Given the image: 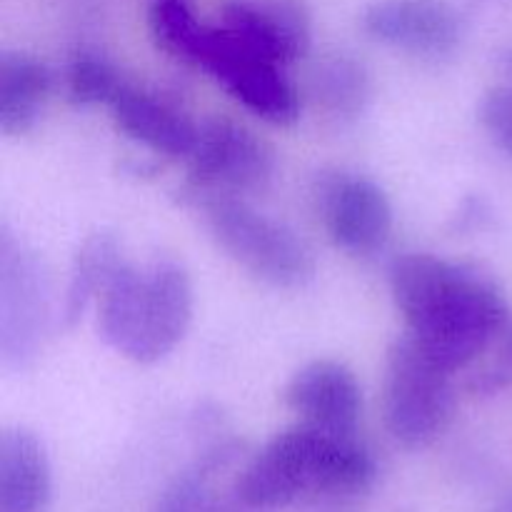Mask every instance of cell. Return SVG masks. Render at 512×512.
<instances>
[{
	"mask_svg": "<svg viewBox=\"0 0 512 512\" xmlns=\"http://www.w3.org/2000/svg\"><path fill=\"white\" fill-rule=\"evenodd\" d=\"M390 288L413 343L448 373L473 363L508 318L493 280L435 255L395 260Z\"/></svg>",
	"mask_w": 512,
	"mask_h": 512,
	"instance_id": "6da1fadb",
	"label": "cell"
},
{
	"mask_svg": "<svg viewBox=\"0 0 512 512\" xmlns=\"http://www.w3.org/2000/svg\"><path fill=\"white\" fill-rule=\"evenodd\" d=\"M150 28L158 43L178 58L213 75L235 100L268 123H293L298 118V90L278 60L228 25L210 28L198 23L183 0H158L150 13Z\"/></svg>",
	"mask_w": 512,
	"mask_h": 512,
	"instance_id": "7a4b0ae2",
	"label": "cell"
},
{
	"mask_svg": "<svg viewBox=\"0 0 512 512\" xmlns=\"http://www.w3.org/2000/svg\"><path fill=\"white\" fill-rule=\"evenodd\" d=\"M375 478V463L355 435L298 425L275 435L245 468L238 498L250 508H283L300 495H355Z\"/></svg>",
	"mask_w": 512,
	"mask_h": 512,
	"instance_id": "3957f363",
	"label": "cell"
},
{
	"mask_svg": "<svg viewBox=\"0 0 512 512\" xmlns=\"http://www.w3.org/2000/svg\"><path fill=\"white\" fill-rule=\"evenodd\" d=\"M103 338L135 363H158L188 333L193 285L178 263H123L98 295Z\"/></svg>",
	"mask_w": 512,
	"mask_h": 512,
	"instance_id": "277c9868",
	"label": "cell"
},
{
	"mask_svg": "<svg viewBox=\"0 0 512 512\" xmlns=\"http://www.w3.org/2000/svg\"><path fill=\"white\" fill-rule=\"evenodd\" d=\"M205 223L220 248L250 275L275 288H298L315 273V260L295 230L228 193L203 200Z\"/></svg>",
	"mask_w": 512,
	"mask_h": 512,
	"instance_id": "5b68a950",
	"label": "cell"
},
{
	"mask_svg": "<svg viewBox=\"0 0 512 512\" xmlns=\"http://www.w3.org/2000/svg\"><path fill=\"white\" fill-rule=\"evenodd\" d=\"M383 410L390 435L405 448L433 443L453 413L450 373L428 358L410 335L390 348Z\"/></svg>",
	"mask_w": 512,
	"mask_h": 512,
	"instance_id": "8992f818",
	"label": "cell"
},
{
	"mask_svg": "<svg viewBox=\"0 0 512 512\" xmlns=\"http://www.w3.org/2000/svg\"><path fill=\"white\" fill-rule=\"evenodd\" d=\"M48 275L33 250L0 235V355L8 368L35 358L48 325Z\"/></svg>",
	"mask_w": 512,
	"mask_h": 512,
	"instance_id": "52a82bcc",
	"label": "cell"
},
{
	"mask_svg": "<svg viewBox=\"0 0 512 512\" xmlns=\"http://www.w3.org/2000/svg\"><path fill=\"white\" fill-rule=\"evenodd\" d=\"M320 213L338 248L353 255L378 253L393 230L390 200L363 175H333L320 188Z\"/></svg>",
	"mask_w": 512,
	"mask_h": 512,
	"instance_id": "ba28073f",
	"label": "cell"
},
{
	"mask_svg": "<svg viewBox=\"0 0 512 512\" xmlns=\"http://www.w3.org/2000/svg\"><path fill=\"white\" fill-rule=\"evenodd\" d=\"M190 165L200 183L220 190L265 188L275 170L268 145L230 120H210L200 128Z\"/></svg>",
	"mask_w": 512,
	"mask_h": 512,
	"instance_id": "9c48e42d",
	"label": "cell"
},
{
	"mask_svg": "<svg viewBox=\"0 0 512 512\" xmlns=\"http://www.w3.org/2000/svg\"><path fill=\"white\" fill-rule=\"evenodd\" d=\"M365 33L415 55H448L458 48L463 23L445 0H380L363 15Z\"/></svg>",
	"mask_w": 512,
	"mask_h": 512,
	"instance_id": "30bf717a",
	"label": "cell"
},
{
	"mask_svg": "<svg viewBox=\"0 0 512 512\" xmlns=\"http://www.w3.org/2000/svg\"><path fill=\"white\" fill-rule=\"evenodd\" d=\"M285 403L305 425L338 435H355L363 395L355 375L335 360H315L293 375Z\"/></svg>",
	"mask_w": 512,
	"mask_h": 512,
	"instance_id": "8fae6325",
	"label": "cell"
},
{
	"mask_svg": "<svg viewBox=\"0 0 512 512\" xmlns=\"http://www.w3.org/2000/svg\"><path fill=\"white\" fill-rule=\"evenodd\" d=\"M223 23L278 63L308 48V18L295 0H230Z\"/></svg>",
	"mask_w": 512,
	"mask_h": 512,
	"instance_id": "7c38bea8",
	"label": "cell"
},
{
	"mask_svg": "<svg viewBox=\"0 0 512 512\" xmlns=\"http://www.w3.org/2000/svg\"><path fill=\"white\" fill-rule=\"evenodd\" d=\"M110 108H113L123 133L158 153L190 158L195 143H198L200 128H195L178 108L158 100L155 95L143 93V90L123 85Z\"/></svg>",
	"mask_w": 512,
	"mask_h": 512,
	"instance_id": "4fadbf2b",
	"label": "cell"
},
{
	"mask_svg": "<svg viewBox=\"0 0 512 512\" xmlns=\"http://www.w3.org/2000/svg\"><path fill=\"white\" fill-rule=\"evenodd\" d=\"M53 493L43 443L23 428L0 435V512H45Z\"/></svg>",
	"mask_w": 512,
	"mask_h": 512,
	"instance_id": "5bb4252c",
	"label": "cell"
},
{
	"mask_svg": "<svg viewBox=\"0 0 512 512\" xmlns=\"http://www.w3.org/2000/svg\"><path fill=\"white\" fill-rule=\"evenodd\" d=\"M48 90L50 75L40 60L5 53L0 58V130L5 135H20L33 128Z\"/></svg>",
	"mask_w": 512,
	"mask_h": 512,
	"instance_id": "9a60e30c",
	"label": "cell"
},
{
	"mask_svg": "<svg viewBox=\"0 0 512 512\" xmlns=\"http://www.w3.org/2000/svg\"><path fill=\"white\" fill-rule=\"evenodd\" d=\"M123 263L118 240L113 235L98 233L85 240V245L75 255L68 293H65V320L68 323H75L83 315L90 300L103 293L108 280Z\"/></svg>",
	"mask_w": 512,
	"mask_h": 512,
	"instance_id": "2e32d148",
	"label": "cell"
},
{
	"mask_svg": "<svg viewBox=\"0 0 512 512\" xmlns=\"http://www.w3.org/2000/svg\"><path fill=\"white\" fill-rule=\"evenodd\" d=\"M315 90L335 113L353 115L363 108L368 80H365L363 68L350 60H330L315 73Z\"/></svg>",
	"mask_w": 512,
	"mask_h": 512,
	"instance_id": "e0dca14e",
	"label": "cell"
},
{
	"mask_svg": "<svg viewBox=\"0 0 512 512\" xmlns=\"http://www.w3.org/2000/svg\"><path fill=\"white\" fill-rule=\"evenodd\" d=\"M123 85L118 70L98 55H78L68 70L70 95L80 105H110Z\"/></svg>",
	"mask_w": 512,
	"mask_h": 512,
	"instance_id": "ac0fdd59",
	"label": "cell"
},
{
	"mask_svg": "<svg viewBox=\"0 0 512 512\" xmlns=\"http://www.w3.org/2000/svg\"><path fill=\"white\" fill-rule=\"evenodd\" d=\"M153 512H215L205 468L183 473L163 495Z\"/></svg>",
	"mask_w": 512,
	"mask_h": 512,
	"instance_id": "d6986e66",
	"label": "cell"
},
{
	"mask_svg": "<svg viewBox=\"0 0 512 512\" xmlns=\"http://www.w3.org/2000/svg\"><path fill=\"white\" fill-rule=\"evenodd\" d=\"M480 120L500 150L512 158V88H495L480 105Z\"/></svg>",
	"mask_w": 512,
	"mask_h": 512,
	"instance_id": "ffe728a7",
	"label": "cell"
},
{
	"mask_svg": "<svg viewBox=\"0 0 512 512\" xmlns=\"http://www.w3.org/2000/svg\"><path fill=\"white\" fill-rule=\"evenodd\" d=\"M498 383H512V328L505 338L503 350H500V363H498V373L493 375Z\"/></svg>",
	"mask_w": 512,
	"mask_h": 512,
	"instance_id": "44dd1931",
	"label": "cell"
},
{
	"mask_svg": "<svg viewBox=\"0 0 512 512\" xmlns=\"http://www.w3.org/2000/svg\"><path fill=\"white\" fill-rule=\"evenodd\" d=\"M500 512H512V500H510V503H505L503 510H500Z\"/></svg>",
	"mask_w": 512,
	"mask_h": 512,
	"instance_id": "7402d4cb",
	"label": "cell"
},
{
	"mask_svg": "<svg viewBox=\"0 0 512 512\" xmlns=\"http://www.w3.org/2000/svg\"><path fill=\"white\" fill-rule=\"evenodd\" d=\"M508 65H510V70H512V53L508 55Z\"/></svg>",
	"mask_w": 512,
	"mask_h": 512,
	"instance_id": "603a6c76",
	"label": "cell"
}]
</instances>
